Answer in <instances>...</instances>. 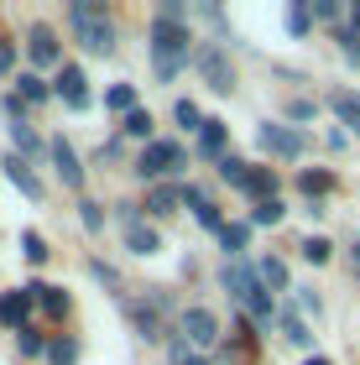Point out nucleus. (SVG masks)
<instances>
[{
	"label": "nucleus",
	"instance_id": "nucleus-29",
	"mask_svg": "<svg viewBox=\"0 0 360 365\" xmlns=\"http://www.w3.org/2000/svg\"><path fill=\"white\" fill-rule=\"evenodd\" d=\"M282 329H287V339L298 344V350H308V339H314V334L303 329V319H298V313H282Z\"/></svg>",
	"mask_w": 360,
	"mask_h": 365
},
{
	"label": "nucleus",
	"instance_id": "nucleus-28",
	"mask_svg": "<svg viewBox=\"0 0 360 365\" xmlns=\"http://www.w3.org/2000/svg\"><path fill=\"white\" fill-rule=\"evenodd\" d=\"M47 360H53V365H73L78 360V344L73 339H53V344H47Z\"/></svg>",
	"mask_w": 360,
	"mask_h": 365
},
{
	"label": "nucleus",
	"instance_id": "nucleus-6",
	"mask_svg": "<svg viewBox=\"0 0 360 365\" xmlns=\"http://www.w3.org/2000/svg\"><path fill=\"white\" fill-rule=\"evenodd\" d=\"M183 334H188V344L209 350V344L220 339V319H215L209 308H183Z\"/></svg>",
	"mask_w": 360,
	"mask_h": 365
},
{
	"label": "nucleus",
	"instance_id": "nucleus-38",
	"mask_svg": "<svg viewBox=\"0 0 360 365\" xmlns=\"http://www.w3.org/2000/svg\"><path fill=\"white\" fill-rule=\"evenodd\" d=\"M287 115H292V120H314V115H319V105H314V99H292V105H287Z\"/></svg>",
	"mask_w": 360,
	"mask_h": 365
},
{
	"label": "nucleus",
	"instance_id": "nucleus-15",
	"mask_svg": "<svg viewBox=\"0 0 360 365\" xmlns=\"http://www.w3.org/2000/svg\"><path fill=\"white\" fill-rule=\"evenodd\" d=\"M26 292H31V303H42L47 313H68V297L58 287H47V282H26Z\"/></svg>",
	"mask_w": 360,
	"mask_h": 365
},
{
	"label": "nucleus",
	"instance_id": "nucleus-48",
	"mask_svg": "<svg viewBox=\"0 0 360 365\" xmlns=\"http://www.w3.org/2000/svg\"><path fill=\"white\" fill-rule=\"evenodd\" d=\"M355 267H360V245H355Z\"/></svg>",
	"mask_w": 360,
	"mask_h": 365
},
{
	"label": "nucleus",
	"instance_id": "nucleus-14",
	"mask_svg": "<svg viewBox=\"0 0 360 365\" xmlns=\"http://www.w3.org/2000/svg\"><path fill=\"white\" fill-rule=\"evenodd\" d=\"M6 173H11V182H16V188H21L26 198H42V182L31 178V168H26L21 157H6Z\"/></svg>",
	"mask_w": 360,
	"mask_h": 365
},
{
	"label": "nucleus",
	"instance_id": "nucleus-13",
	"mask_svg": "<svg viewBox=\"0 0 360 365\" xmlns=\"http://www.w3.org/2000/svg\"><path fill=\"white\" fill-rule=\"evenodd\" d=\"M125 245H130L136 256H152L162 240H157V230H152V225H141V220H136V225H125Z\"/></svg>",
	"mask_w": 360,
	"mask_h": 365
},
{
	"label": "nucleus",
	"instance_id": "nucleus-12",
	"mask_svg": "<svg viewBox=\"0 0 360 365\" xmlns=\"http://www.w3.org/2000/svg\"><path fill=\"white\" fill-rule=\"evenodd\" d=\"M220 245L230 261H245V245H251V225H225L220 230Z\"/></svg>",
	"mask_w": 360,
	"mask_h": 365
},
{
	"label": "nucleus",
	"instance_id": "nucleus-22",
	"mask_svg": "<svg viewBox=\"0 0 360 365\" xmlns=\"http://www.w3.org/2000/svg\"><path fill=\"white\" fill-rule=\"evenodd\" d=\"M256 272H261V287H277V292L287 287V267H282V261H277V256L256 261Z\"/></svg>",
	"mask_w": 360,
	"mask_h": 365
},
{
	"label": "nucleus",
	"instance_id": "nucleus-47",
	"mask_svg": "<svg viewBox=\"0 0 360 365\" xmlns=\"http://www.w3.org/2000/svg\"><path fill=\"white\" fill-rule=\"evenodd\" d=\"M308 365H329V360H324V355H308Z\"/></svg>",
	"mask_w": 360,
	"mask_h": 365
},
{
	"label": "nucleus",
	"instance_id": "nucleus-21",
	"mask_svg": "<svg viewBox=\"0 0 360 365\" xmlns=\"http://www.w3.org/2000/svg\"><path fill=\"white\" fill-rule=\"evenodd\" d=\"M220 178L230 182V188H240V193H245V182H251V168H245L240 157H220Z\"/></svg>",
	"mask_w": 360,
	"mask_h": 365
},
{
	"label": "nucleus",
	"instance_id": "nucleus-19",
	"mask_svg": "<svg viewBox=\"0 0 360 365\" xmlns=\"http://www.w3.org/2000/svg\"><path fill=\"white\" fill-rule=\"evenodd\" d=\"M199 152H204V157H220V152H225V120H204V130H199Z\"/></svg>",
	"mask_w": 360,
	"mask_h": 365
},
{
	"label": "nucleus",
	"instance_id": "nucleus-43",
	"mask_svg": "<svg viewBox=\"0 0 360 365\" xmlns=\"http://www.w3.org/2000/svg\"><path fill=\"white\" fill-rule=\"evenodd\" d=\"M89 272H94V277H100V282H110V287H115V282H120L115 272H110V267H105V261H89Z\"/></svg>",
	"mask_w": 360,
	"mask_h": 365
},
{
	"label": "nucleus",
	"instance_id": "nucleus-34",
	"mask_svg": "<svg viewBox=\"0 0 360 365\" xmlns=\"http://www.w3.org/2000/svg\"><path fill=\"white\" fill-rule=\"evenodd\" d=\"M303 256L314 261V267H319V261H329V240H324V235H308V240H303Z\"/></svg>",
	"mask_w": 360,
	"mask_h": 365
},
{
	"label": "nucleus",
	"instance_id": "nucleus-45",
	"mask_svg": "<svg viewBox=\"0 0 360 365\" xmlns=\"http://www.w3.org/2000/svg\"><path fill=\"white\" fill-rule=\"evenodd\" d=\"M11 63H16V47H11V42H0V73H11Z\"/></svg>",
	"mask_w": 360,
	"mask_h": 365
},
{
	"label": "nucleus",
	"instance_id": "nucleus-17",
	"mask_svg": "<svg viewBox=\"0 0 360 365\" xmlns=\"http://www.w3.org/2000/svg\"><path fill=\"white\" fill-rule=\"evenodd\" d=\"M329 105H334V115H339V120H345V125L355 130V136H360V99L339 89V94H329Z\"/></svg>",
	"mask_w": 360,
	"mask_h": 365
},
{
	"label": "nucleus",
	"instance_id": "nucleus-46",
	"mask_svg": "<svg viewBox=\"0 0 360 365\" xmlns=\"http://www.w3.org/2000/svg\"><path fill=\"white\" fill-rule=\"evenodd\" d=\"M350 31H360V6H355V11H350Z\"/></svg>",
	"mask_w": 360,
	"mask_h": 365
},
{
	"label": "nucleus",
	"instance_id": "nucleus-42",
	"mask_svg": "<svg viewBox=\"0 0 360 365\" xmlns=\"http://www.w3.org/2000/svg\"><path fill=\"white\" fill-rule=\"evenodd\" d=\"M199 225H204V230H225V225H220V209H215V204H209V209H199Z\"/></svg>",
	"mask_w": 360,
	"mask_h": 365
},
{
	"label": "nucleus",
	"instance_id": "nucleus-5",
	"mask_svg": "<svg viewBox=\"0 0 360 365\" xmlns=\"http://www.w3.org/2000/svg\"><path fill=\"white\" fill-rule=\"evenodd\" d=\"M178 162H183V146H178V141H152V146L136 157V173H141V178H162L168 168H178Z\"/></svg>",
	"mask_w": 360,
	"mask_h": 365
},
{
	"label": "nucleus",
	"instance_id": "nucleus-36",
	"mask_svg": "<svg viewBox=\"0 0 360 365\" xmlns=\"http://www.w3.org/2000/svg\"><path fill=\"white\" fill-rule=\"evenodd\" d=\"M125 136H152V115H146V110L125 115Z\"/></svg>",
	"mask_w": 360,
	"mask_h": 365
},
{
	"label": "nucleus",
	"instance_id": "nucleus-1",
	"mask_svg": "<svg viewBox=\"0 0 360 365\" xmlns=\"http://www.w3.org/2000/svg\"><path fill=\"white\" fill-rule=\"evenodd\" d=\"M188 21H152V58L162 78H178L188 63Z\"/></svg>",
	"mask_w": 360,
	"mask_h": 365
},
{
	"label": "nucleus",
	"instance_id": "nucleus-20",
	"mask_svg": "<svg viewBox=\"0 0 360 365\" xmlns=\"http://www.w3.org/2000/svg\"><path fill=\"white\" fill-rule=\"evenodd\" d=\"M173 204H183V188H173V182L152 188V198H146V209H152V214H173Z\"/></svg>",
	"mask_w": 360,
	"mask_h": 365
},
{
	"label": "nucleus",
	"instance_id": "nucleus-4",
	"mask_svg": "<svg viewBox=\"0 0 360 365\" xmlns=\"http://www.w3.org/2000/svg\"><path fill=\"white\" fill-rule=\"evenodd\" d=\"M193 63H199V73L209 78V89H220V94H230V89H235V68H230V58H225V47L204 42L199 53H193Z\"/></svg>",
	"mask_w": 360,
	"mask_h": 365
},
{
	"label": "nucleus",
	"instance_id": "nucleus-27",
	"mask_svg": "<svg viewBox=\"0 0 360 365\" xmlns=\"http://www.w3.org/2000/svg\"><path fill=\"white\" fill-rule=\"evenodd\" d=\"M168 365H209V360H204V355H193V350H188V339H173V344H168Z\"/></svg>",
	"mask_w": 360,
	"mask_h": 365
},
{
	"label": "nucleus",
	"instance_id": "nucleus-7",
	"mask_svg": "<svg viewBox=\"0 0 360 365\" xmlns=\"http://www.w3.org/2000/svg\"><path fill=\"white\" fill-rule=\"evenodd\" d=\"M256 141L267 146L272 157H303V136H298V130H287V125H272L267 120V125L256 130Z\"/></svg>",
	"mask_w": 360,
	"mask_h": 365
},
{
	"label": "nucleus",
	"instance_id": "nucleus-31",
	"mask_svg": "<svg viewBox=\"0 0 360 365\" xmlns=\"http://www.w3.org/2000/svg\"><path fill=\"white\" fill-rule=\"evenodd\" d=\"M11 141H16V152H26V157H31V152H42V141L31 136V125H11Z\"/></svg>",
	"mask_w": 360,
	"mask_h": 365
},
{
	"label": "nucleus",
	"instance_id": "nucleus-44",
	"mask_svg": "<svg viewBox=\"0 0 360 365\" xmlns=\"http://www.w3.org/2000/svg\"><path fill=\"white\" fill-rule=\"evenodd\" d=\"M298 308H303V313H319V297L308 292V287H298Z\"/></svg>",
	"mask_w": 360,
	"mask_h": 365
},
{
	"label": "nucleus",
	"instance_id": "nucleus-10",
	"mask_svg": "<svg viewBox=\"0 0 360 365\" xmlns=\"http://www.w3.org/2000/svg\"><path fill=\"white\" fill-rule=\"evenodd\" d=\"M53 162H58V178H63V188H84V168H78V157H73V146L68 141H53Z\"/></svg>",
	"mask_w": 360,
	"mask_h": 365
},
{
	"label": "nucleus",
	"instance_id": "nucleus-40",
	"mask_svg": "<svg viewBox=\"0 0 360 365\" xmlns=\"http://www.w3.org/2000/svg\"><path fill=\"white\" fill-rule=\"evenodd\" d=\"M339 47H345L350 63H360V31H339Z\"/></svg>",
	"mask_w": 360,
	"mask_h": 365
},
{
	"label": "nucleus",
	"instance_id": "nucleus-18",
	"mask_svg": "<svg viewBox=\"0 0 360 365\" xmlns=\"http://www.w3.org/2000/svg\"><path fill=\"white\" fill-rule=\"evenodd\" d=\"M130 324H136V334H141V339H162V319H157L152 308L130 303Z\"/></svg>",
	"mask_w": 360,
	"mask_h": 365
},
{
	"label": "nucleus",
	"instance_id": "nucleus-24",
	"mask_svg": "<svg viewBox=\"0 0 360 365\" xmlns=\"http://www.w3.org/2000/svg\"><path fill=\"white\" fill-rule=\"evenodd\" d=\"M282 214H287V209H282V198H267V204H256V209H251V225H282Z\"/></svg>",
	"mask_w": 360,
	"mask_h": 365
},
{
	"label": "nucleus",
	"instance_id": "nucleus-2",
	"mask_svg": "<svg viewBox=\"0 0 360 365\" xmlns=\"http://www.w3.org/2000/svg\"><path fill=\"white\" fill-rule=\"evenodd\" d=\"M68 21H73L78 42H84L89 53H115V26L105 21V6H94V0H73Z\"/></svg>",
	"mask_w": 360,
	"mask_h": 365
},
{
	"label": "nucleus",
	"instance_id": "nucleus-30",
	"mask_svg": "<svg viewBox=\"0 0 360 365\" xmlns=\"http://www.w3.org/2000/svg\"><path fill=\"white\" fill-rule=\"evenodd\" d=\"M21 99H26V105H42V99H47V84L37 73H21Z\"/></svg>",
	"mask_w": 360,
	"mask_h": 365
},
{
	"label": "nucleus",
	"instance_id": "nucleus-23",
	"mask_svg": "<svg viewBox=\"0 0 360 365\" xmlns=\"http://www.w3.org/2000/svg\"><path fill=\"white\" fill-rule=\"evenodd\" d=\"M105 105L120 110V115H136V89H130V84H115V89L105 94Z\"/></svg>",
	"mask_w": 360,
	"mask_h": 365
},
{
	"label": "nucleus",
	"instance_id": "nucleus-9",
	"mask_svg": "<svg viewBox=\"0 0 360 365\" xmlns=\"http://www.w3.org/2000/svg\"><path fill=\"white\" fill-rule=\"evenodd\" d=\"M58 94L68 99V110H89V89H84V73H78L73 63H63V68H58Z\"/></svg>",
	"mask_w": 360,
	"mask_h": 365
},
{
	"label": "nucleus",
	"instance_id": "nucleus-3",
	"mask_svg": "<svg viewBox=\"0 0 360 365\" xmlns=\"http://www.w3.org/2000/svg\"><path fill=\"white\" fill-rule=\"evenodd\" d=\"M220 282H225V292H230V297H235L240 308H251L256 297L267 292V287H261V272L251 267V261H225V272H220Z\"/></svg>",
	"mask_w": 360,
	"mask_h": 365
},
{
	"label": "nucleus",
	"instance_id": "nucleus-39",
	"mask_svg": "<svg viewBox=\"0 0 360 365\" xmlns=\"http://www.w3.org/2000/svg\"><path fill=\"white\" fill-rule=\"evenodd\" d=\"M183 204H193V214H199V209H209V193L199 188V182H188V188H183Z\"/></svg>",
	"mask_w": 360,
	"mask_h": 365
},
{
	"label": "nucleus",
	"instance_id": "nucleus-26",
	"mask_svg": "<svg viewBox=\"0 0 360 365\" xmlns=\"http://www.w3.org/2000/svg\"><path fill=\"white\" fill-rule=\"evenodd\" d=\"M173 115H178V125L204 130V115H199V105H193V99H178V105H173Z\"/></svg>",
	"mask_w": 360,
	"mask_h": 365
},
{
	"label": "nucleus",
	"instance_id": "nucleus-33",
	"mask_svg": "<svg viewBox=\"0 0 360 365\" xmlns=\"http://www.w3.org/2000/svg\"><path fill=\"white\" fill-rule=\"evenodd\" d=\"M21 251H26V261H47V240L37 235V230H26V235H21Z\"/></svg>",
	"mask_w": 360,
	"mask_h": 365
},
{
	"label": "nucleus",
	"instance_id": "nucleus-41",
	"mask_svg": "<svg viewBox=\"0 0 360 365\" xmlns=\"http://www.w3.org/2000/svg\"><path fill=\"white\" fill-rule=\"evenodd\" d=\"M314 16H319V21H339V6H334V0H319Z\"/></svg>",
	"mask_w": 360,
	"mask_h": 365
},
{
	"label": "nucleus",
	"instance_id": "nucleus-8",
	"mask_svg": "<svg viewBox=\"0 0 360 365\" xmlns=\"http://www.w3.org/2000/svg\"><path fill=\"white\" fill-rule=\"evenodd\" d=\"M26 313H31V292H26V287H21V292H0V324H6V329L21 334V329H26Z\"/></svg>",
	"mask_w": 360,
	"mask_h": 365
},
{
	"label": "nucleus",
	"instance_id": "nucleus-16",
	"mask_svg": "<svg viewBox=\"0 0 360 365\" xmlns=\"http://www.w3.org/2000/svg\"><path fill=\"white\" fill-rule=\"evenodd\" d=\"M245 193H251L256 204L277 198V173H267V168H251V182H245Z\"/></svg>",
	"mask_w": 360,
	"mask_h": 365
},
{
	"label": "nucleus",
	"instance_id": "nucleus-37",
	"mask_svg": "<svg viewBox=\"0 0 360 365\" xmlns=\"http://www.w3.org/2000/svg\"><path fill=\"white\" fill-rule=\"evenodd\" d=\"M78 220H84V230H100L105 214H100V204H89V198H84V204H78Z\"/></svg>",
	"mask_w": 360,
	"mask_h": 365
},
{
	"label": "nucleus",
	"instance_id": "nucleus-25",
	"mask_svg": "<svg viewBox=\"0 0 360 365\" xmlns=\"http://www.w3.org/2000/svg\"><path fill=\"white\" fill-rule=\"evenodd\" d=\"M308 26H314V6H292L287 11V31L292 37H308Z\"/></svg>",
	"mask_w": 360,
	"mask_h": 365
},
{
	"label": "nucleus",
	"instance_id": "nucleus-32",
	"mask_svg": "<svg viewBox=\"0 0 360 365\" xmlns=\"http://www.w3.org/2000/svg\"><path fill=\"white\" fill-rule=\"evenodd\" d=\"M16 350H21V355L31 360V355H42L47 344H42V334H37V329H21V334H16Z\"/></svg>",
	"mask_w": 360,
	"mask_h": 365
},
{
	"label": "nucleus",
	"instance_id": "nucleus-11",
	"mask_svg": "<svg viewBox=\"0 0 360 365\" xmlns=\"http://www.w3.org/2000/svg\"><path fill=\"white\" fill-rule=\"evenodd\" d=\"M26 53H31V63H63V53H58V37L47 26H31V37H26Z\"/></svg>",
	"mask_w": 360,
	"mask_h": 365
},
{
	"label": "nucleus",
	"instance_id": "nucleus-35",
	"mask_svg": "<svg viewBox=\"0 0 360 365\" xmlns=\"http://www.w3.org/2000/svg\"><path fill=\"white\" fill-rule=\"evenodd\" d=\"M298 182H303V193H329V188H334V178H329V173H303Z\"/></svg>",
	"mask_w": 360,
	"mask_h": 365
}]
</instances>
